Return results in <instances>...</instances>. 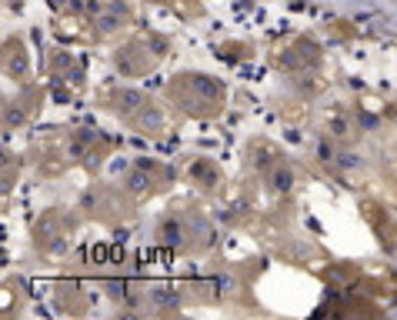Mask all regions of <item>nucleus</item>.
Returning a JSON list of instances; mask_svg holds the SVG:
<instances>
[{
  "instance_id": "obj_1",
  "label": "nucleus",
  "mask_w": 397,
  "mask_h": 320,
  "mask_svg": "<svg viewBox=\"0 0 397 320\" xmlns=\"http://www.w3.org/2000/svg\"><path fill=\"white\" fill-rule=\"evenodd\" d=\"M274 187H277V190H291V171L274 173Z\"/></svg>"
}]
</instances>
